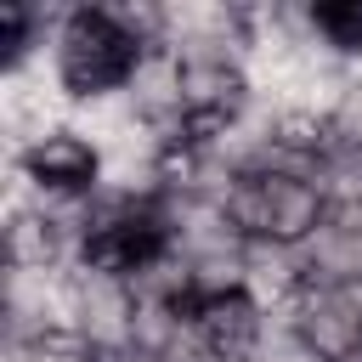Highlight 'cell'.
<instances>
[{
  "label": "cell",
  "mask_w": 362,
  "mask_h": 362,
  "mask_svg": "<svg viewBox=\"0 0 362 362\" xmlns=\"http://www.w3.org/2000/svg\"><path fill=\"white\" fill-rule=\"evenodd\" d=\"M51 62L68 96H96L130 79L136 45L102 17V6H74L68 23L51 34Z\"/></svg>",
  "instance_id": "6da1fadb"
},
{
  "label": "cell",
  "mask_w": 362,
  "mask_h": 362,
  "mask_svg": "<svg viewBox=\"0 0 362 362\" xmlns=\"http://www.w3.org/2000/svg\"><path fill=\"white\" fill-rule=\"evenodd\" d=\"M74 283V334L96 351V356H119L130 351V328H136V294L119 272H96L85 260L68 266Z\"/></svg>",
  "instance_id": "7a4b0ae2"
},
{
  "label": "cell",
  "mask_w": 362,
  "mask_h": 362,
  "mask_svg": "<svg viewBox=\"0 0 362 362\" xmlns=\"http://www.w3.org/2000/svg\"><path fill=\"white\" fill-rule=\"evenodd\" d=\"M294 328H300V345L322 362H356L362 356V328L345 311L339 288H305L294 300Z\"/></svg>",
  "instance_id": "3957f363"
},
{
  "label": "cell",
  "mask_w": 362,
  "mask_h": 362,
  "mask_svg": "<svg viewBox=\"0 0 362 362\" xmlns=\"http://www.w3.org/2000/svg\"><path fill=\"white\" fill-rule=\"evenodd\" d=\"M192 322H198L204 345H209L221 362H255V356H260V328H266V311H260L249 294H232V300H204V305H192Z\"/></svg>",
  "instance_id": "277c9868"
},
{
  "label": "cell",
  "mask_w": 362,
  "mask_h": 362,
  "mask_svg": "<svg viewBox=\"0 0 362 362\" xmlns=\"http://www.w3.org/2000/svg\"><path fill=\"white\" fill-rule=\"evenodd\" d=\"M17 164H28V175L40 181V192H90L96 187V170H102V153L79 130H57V136H45Z\"/></svg>",
  "instance_id": "5b68a950"
},
{
  "label": "cell",
  "mask_w": 362,
  "mask_h": 362,
  "mask_svg": "<svg viewBox=\"0 0 362 362\" xmlns=\"http://www.w3.org/2000/svg\"><path fill=\"white\" fill-rule=\"evenodd\" d=\"M124 90L136 96V107H141L147 124H175V119H187V102H181V57H175L170 45L136 51Z\"/></svg>",
  "instance_id": "8992f818"
},
{
  "label": "cell",
  "mask_w": 362,
  "mask_h": 362,
  "mask_svg": "<svg viewBox=\"0 0 362 362\" xmlns=\"http://www.w3.org/2000/svg\"><path fill=\"white\" fill-rule=\"evenodd\" d=\"M0 260L11 272H62L79 255L40 209H23V215H0Z\"/></svg>",
  "instance_id": "52a82bcc"
},
{
  "label": "cell",
  "mask_w": 362,
  "mask_h": 362,
  "mask_svg": "<svg viewBox=\"0 0 362 362\" xmlns=\"http://www.w3.org/2000/svg\"><path fill=\"white\" fill-rule=\"evenodd\" d=\"M260 181H266V238L300 249V243L328 221L322 192H317L305 175H260Z\"/></svg>",
  "instance_id": "ba28073f"
},
{
  "label": "cell",
  "mask_w": 362,
  "mask_h": 362,
  "mask_svg": "<svg viewBox=\"0 0 362 362\" xmlns=\"http://www.w3.org/2000/svg\"><path fill=\"white\" fill-rule=\"evenodd\" d=\"M243 294L260 305V311H283L305 294V260L294 243H272V238H255L249 243V277H243Z\"/></svg>",
  "instance_id": "9c48e42d"
},
{
  "label": "cell",
  "mask_w": 362,
  "mask_h": 362,
  "mask_svg": "<svg viewBox=\"0 0 362 362\" xmlns=\"http://www.w3.org/2000/svg\"><path fill=\"white\" fill-rule=\"evenodd\" d=\"M300 260H305V288H345V283L362 277V232L322 221L300 243Z\"/></svg>",
  "instance_id": "30bf717a"
},
{
  "label": "cell",
  "mask_w": 362,
  "mask_h": 362,
  "mask_svg": "<svg viewBox=\"0 0 362 362\" xmlns=\"http://www.w3.org/2000/svg\"><path fill=\"white\" fill-rule=\"evenodd\" d=\"M187 317H192V305H170V300H136L130 351H136V356H153V362H164V356H170V345L181 339Z\"/></svg>",
  "instance_id": "8fae6325"
},
{
  "label": "cell",
  "mask_w": 362,
  "mask_h": 362,
  "mask_svg": "<svg viewBox=\"0 0 362 362\" xmlns=\"http://www.w3.org/2000/svg\"><path fill=\"white\" fill-rule=\"evenodd\" d=\"M311 187L328 209H362V147H328L311 170Z\"/></svg>",
  "instance_id": "7c38bea8"
},
{
  "label": "cell",
  "mask_w": 362,
  "mask_h": 362,
  "mask_svg": "<svg viewBox=\"0 0 362 362\" xmlns=\"http://www.w3.org/2000/svg\"><path fill=\"white\" fill-rule=\"evenodd\" d=\"M243 277H249V243L221 249V255H198L192 260V305L243 294Z\"/></svg>",
  "instance_id": "4fadbf2b"
},
{
  "label": "cell",
  "mask_w": 362,
  "mask_h": 362,
  "mask_svg": "<svg viewBox=\"0 0 362 362\" xmlns=\"http://www.w3.org/2000/svg\"><path fill=\"white\" fill-rule=\"evenodd\" d=\"M102 17H107L136 51L164 45V6H158V0H102Z\"/></svg>",
  "instance_id": "5bb4252c"
},
{
  "label": "cell",
  "mask_w": 362,
  "mask_h": 362,
  "mask_svg": "<svg viewBox=\"0 0 362 362\" xmlns=\"http://www.w3.org/2000/svg\"><path fill=\"white\" fill-rule=\"evenodd\" d=\"M221 209H226V221H232L249 243H255V238H266V181H260V175H238Z\"/></svg>",
  "instance_id": "9a60e30c"
},
{
  "label": "cell",
  "mask_w": 362,
  "mask_h": 362,
  "mask_svg": "<svg viewBox=\"0 0 362 362\" xmlns=\"http://www.w3.org/2000/svg\"><path fill=\"white\" fill-rule=\"evenodd\" d=\"M328 147H362V79H351L328 113Z\"/></svg>",
  "instance_id": "2e32d148"
},
{
  "label": "cell",
  "mask_w": 362,
  "mask_h": 362,
  "mask_svg": "<svg viewBox=\"0 0 362 362\" xmlns=\"http://www.w3.org/2000/svg\"><path fill=\"white\" fill-rule=\"evenodd\" d=\"M339 300H345V311H351V317H356V328H362V277H356V283H345V288H339Z\"/></svg>",
  "instance_id": "e0dca14e"
},
{
  "label": "cell",
  "mask_w": 362,
  "mask_h": 362,
  "mask_svg": "<svg viewBox=\"0 0 362 362\" xmlns=\"http://www.w3.org/2000/svg\"><path fill=\"white\" fill-rule=\"evenodd\" d=\"M277 362H322V356H311L305 345H294V351H288V356H277Z\"/></svg>",
  "instance_id": "ac0fdd59"
},
{
  "label": "cell",
  "mask_w": 362,
  "mask_h": 362,
  "mask_svg": "<svg viewBox=\"0 0 362 362\" xmlns=\"http://www.w3.org/2000/svg\"><path fill=\"white\" fill-rule=\"evenodd\" d=\"M356 362H362V356H356Z\"/></svg>",
  "instance_id": "d6986e66"
}]
</instances>
